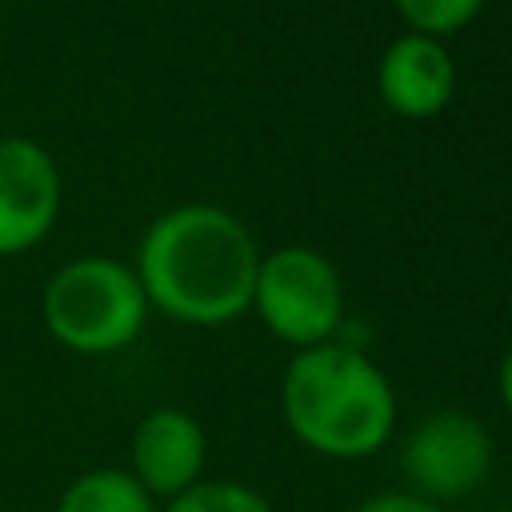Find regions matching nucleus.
<instances>
[{"mask_svg": "<svg viewBox=\"0 0 512 512\" xmlns=\"http://www.w3.org/2000/svg\"><path fill=\"white\" fill-rule=\"evenodd\" d=\"M376 88H380V100L396 116L428 120L448 108L456 92V64L444 40L404 32L384 48L376 64Z\"/></svg>", "mask_w": 512, "mask_h": 512, "instance_id": "nucleus-8", "label": "nucleus"}, {"mask_svg": "<svg viewBox=\"0 0 512 512\" xmlns=\"http://www.w3.org/2000/svg\"><path fill=\"white\" fill-rule=\"evenodd\" d=\"M260 256L240 216L216 204H180L148 224L132 272L148 308L180 324L216 328L252 308Z\"/></svg>", "mask_w": 512, "mask_h": 512, "instance_id": "nucleus-1", "label": "nucleus"}, {"mask_svg": "<svg viewBox=\"0 0 512 512\" xmlns=\"http://www.w3.org/2000/svg\"><path fill=\"white\" fill-rule=\"evenodd\" d=\"M496 392H500L504 412L512 416V344H508L504 356H500V368H496Z\"/></svg>", "mask_w": 512, "mask_h": 512, "instance_id": "nucleus-13", "label": "nucleus"}, {"mask_svg": "<svg viewBox=\"0 0 512 512\" xmlns=\"http://www.w3.org/2000/svg\"><path fill=\"white\" fill-rule=\"evenodd\" d=\"M60 216V172L44 144L28 136L0 140V256L36 248Z\"/></svg>", "mask_w": 512, "mask_h": 512, "instance_id": "nucleus-6", "label": "nucleus"}, {"mask_svg": "<svg viewBox=\"0 0 512 512\" xmlns=\"http://www.w3.org/2000/svg\"><path fill=\"white\" fill-rule=\"evenodd\" d=\"M252 308L276 340L292 344L296 352L316 348L336 340L344 324V284L324 252L308 244H284L260 256Z\"/></svg>", "mask_w": 512, "mask_h": 512, "instance_id": "nucleus-4", "label": "nucleus"}, {"mask_svg": "<svg viewBox=\"0 0 512 512\" xmlns=\"http://www.w3.org/2000/svg\"><path fill=\"white\" fill-rule=\"evenodd\" d=\"M56 512H156V500L128 468H88L64 484Z\"/></svg>", "mask_w": 512, "mask_h": 512, "instance_id": "nucleus-9", "label": "nucleus"}, {"mask_svg": "<svg viewBox=\"0 0 512 512\" xmlns=\"http://www.w3.org/2000/svg\"><path fill=\"white\" fill-rule=\"evenodd\" d=\"M280 416L316 456L364 460L396 428V392L384 368L356 344L328 340L300 348L280 380Z\"/></svg>", "mask_w": 512, "mask_h": 512, "instance_id": "nucleus-2", "label": "nucleus"}, {"mask_svg": "<svg viewBox=\"0 0 512 512\" xmlns=\"http://www.w3.org/2000/svg\"><path fill=\"white\" fill-rule=\"evenodd\" d=\"M40 316L48 336L68 352L108 356L140 336L148 300L128 264L112 256H80L52 272L40 296Z\"/></svg>", "mask_w": 512, "mask_h": 512, "instance_id": "nucleus-3", "label": "nucleus"}, {"mask_svg": "<svg viewBox=\"0 0 512 512\" xmlns=\"http://www.w3.org/2000/svg\"><path fill=\"white\" fill-rule=\"evenodd\" d=\"M480 8H484V0H396V12L404 16V24L432 40L460 32L464 24H472L480 16Z\"/></svg>", "mask_w": 512, "mask_h": 512, "instance_id": "nucleus-11", "label": "nucleus"}, {"mask_svg": "<svg viewBox=\"0 0 512 512\" xmlns=\"http://www.w3.org/2000/svg\"><path fill=\"white\" fill-rule=\"evenodd\" d=\"M352 512H444L440 504H428L412 492H376L368 500H360Z\"/></svg>", "mask_w": 512, "mask_h": 512, "instance_id": "nucleus-12", "label": "nucleus"}, {"mask_svg": "<svg viewBox=\"0 0 512 512\" xmlns=\"http://www.w3.org/2000/svg\"><path fill=\"white\" fill-rule=\"evenodd\" d=\"M132 476L152 500H172L204 480L208 436L200 420L184 408H152L132 432Z\"/></svg>", "mask_w": 512, "mask_h": 512, "instance_id": "nucleus-7", "label": "nucleus"}, {"mask_svg": "<svg viewBox=\"0 0 512 512\" xmlns=\"http://www.w3.org/2000/svg\"><path fill=\"white\" fill-rule=\"evenodd\" d=\"M492 432L484 420L460 408H444L424 416L404 448H400V472L408 480V492L428 504H452L476 492L492 468Z\"/></svg>", "mask_w": 512, "mask_h": 512, "instance_id": "nucleus-5", "label": "nucleus"}, {"mask_svg": "<svg viewBox=\"0 0 512 512\" xmlns=\"http://www.w3.org/2000/svg\"><path fill=\"white\" fill-rule=\"evenodd\" d=\"M164 512H276L272 500L244 480H200L172 496Z\"/></svg>", "mask_w": 512, "mask_h": 512, "instance_id": "nucleus-10", "label": "nucleus"}]
</instances>
